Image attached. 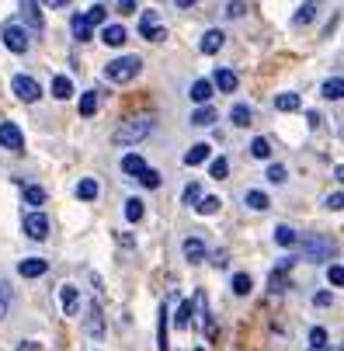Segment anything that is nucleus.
I'll list each match as a JSON object with an SVG mask.
<instances>
[{"label":"nucleus","instance_id":"obj_1","mask_svg":"<svg viewBox=\"0 0 344 351\" xmlns=\"http://www.w3.org/2000/svg\"><path fill=\"white\" fill-rule=\"evenodd\" d=\"M150 132H153V119H150V115H136V119H125V122L115 129L112 143H115V146H136L139 139H146Z\"/></svg>","mask_w":344,"mask_h":351},{"label":"nucleus","instance_id":"obj_2","mask_svg":"<svg viewBox=\"0 0 344 351\" xmlns=\"http://www.w3.org/2000/svg\"><path fill=\"white\" fill-rule=\"evenodd\" d=\"M139 70H143V60H139V56H119V60H112V63L105 66V77H108L112 84H129V80H136Z\"/></svg>","mask_w":344,"mask_h":351},{"label":"nucleus","instance_id":"obj_3","mask_svg":"<svg viewBox=\"0 0 344 351\" xmlns=\"http://www.w3.org/2000/svg\"><path fill=\"white\" fill-rule=\"evenodd\" d=\"M139 35L146 42H164L167 38V28H164V21H160L157 11H143L139 14Z\"/></svg>","mask_w":344,"mask_h":351},{"label":"nucleus","instance_id":"obj_4","mask_svg":"<svg viewBox=\"0 0 344 351\" xmlns=\"http://www.w3.org/2000/svg\"><path fill=\"white\" fill-rule=\"evenodd\" d=\"M334 254V243L327 237H303V258L306 261H327Z\"/></svg>","mask_w":344,"mask_h":351},{"label":"nucleus","instance_id":"obj_5","mask_svg":"<svg viewBox=\"0 0 344 351\" xmlns=\"http://www.w3.org/2000/svg\"><path fill=\"white\" fill-rule=\"evenodd\" d=\"M11 90L18 94V101H25V105H35L38 97H42V87H38L32 77H25V73H18V77L11 80Z\"/></svg>","mask_w":344,"mask_h":351},{"label":"nucleus","instance_id":"obj_6","mask_svg":"<svg viewBox=\"0 0 344 351\" xmlns=\"http://www.w3.org/2000/svg\"><path fill=\"white\" fill-rule=\"evenodd\" d=\"M0 38H4V45L11 49V53H25V49H28V35H25V28L14 25V21H8L4 28H0Z\"/></svg>","mask_w":344,"mask_h":351},{"label":"nucleus","instance_id":"obj_7","mask_svg":"<svg viewBox=\"0 0 344 351\" xmlns=\"http://www.w3.org/2000/svg\"><path fill=\"white\" fill-rule=\"evenodd\" d=\"M0 146L11 149V154H21L25 149V132L14 122H0Z\"/></svg>","mask_w":344,"mask_h":351},{"label":"nucleus","instance_id":"obj_8","mask_svg":"<svg viewBox=\"0 0 344 351\" xmlns=\"http://www.w3.org/2000/svg\"><path fill=\"white\" fill-rule=\"evenodd\" d=\"M288 268H292V258H282V261H278V268L271 271V278H268L271 295H275V292H285V285H288Z\"/></svg>","mask_w":344,"mask_h":351},{"label":"nucleus","instance_id":"obj_9","mask_svg":"<svg viewBox=\"0 0 344 351\" xmlns=\"http://www.w3.org/2000/svg\"><path fill=\"white\" fill-rule=\"evenodd\" d=\"M25 233H28L32 240H45V233H49V219H45L42 213L25 216Z\"/></svg>","mask_w":344,"mask_h":351},{"label":"nucleus","instance_id":"obj_10","mask_svg":"<svg viewBox=\"0 0 344 351\" xmlns=\"http://www.w3.org/2000/svg\"><path fill=\"white\" fill-rule=\"evenodd\" d=\"M21 14H25V21H28L32 32H42L45 28V18L38 11V0H21Z\"/></svg>","mask_w":344,"mask_h":351},{"label":"nucleus","instance_id":"obj_11","mask_svg":"<svg viewBox=\"0 0 344 351\" xmlns=\"http://www.w3.org/2000/svg\"><path fill=\"white\" fill-rule=\"evenodd\" d=\"M84 330H87L90 337H101V334H105V317H101V306H97V303L87 310V317H84Z\"/></svg>","mask_w":344,"mask_h":351},{"label":"nucleus","instance_id":"obj_12","mask_svg":"<svg viewBox=\"0 0 344 351\" xmlns=\"http://www.w3.org/2000/svg\"><path fill=\"white\" fill-rule=\"evenodd\" d=\"M60 299H63V313H66V317H77V313H80V292H77L73 285H63V289H60Z\"/></svg>","mask_w":344,"mask_h":351},{"label":"nucleus","instance_id":"obj_13","mask_svg":"<svg viewBox=\"0 0 344 351\" xmlns=\"http://www.w3.org/2000/svg\"><path fill=\"white\" fill-rule=\"evenodd\" d=\"M18 271H21V278H38V275L49 271V261H42V258H25V261L18 265Z\"/></svg>","mask_w":344,"mask_h":351},{"label":"nucleus","instance_id":"obj_14","mask_svg":"<svg viewBox=\"0 0 344 351\" xmlns=\"http://www.w3.org/2000/svg\"><path fill=\"white\" fill-rule=\"evenodd\" d=\"M223 42H226V35H223L219 28H212V32H206V35H202V53H206V56H212V53H219V49H223Z\"/></svg>","mask_w":344,"mask_h":351},{"label":"nucleus","instance_id":"obj_15","mask_svg":"<svg viewBox=\"0 0 344 351\" xmlns=\"http://www.w3.org/2000/svg\"><path fill=\"white\" fill-rule=\"evenodd\" d=\"M236 84H240V80H236V73H233V70H216V77H212V87H219L223 94H233V90H236Z\"/></svg>","mask_w":344,"mask_h":351},{"label":"nucleus","instance_id":"obj_16","mask_svg":"<svg viewBox=\"0 0 344 351\" xmlns=\"http://www.w3.org/2000/svg\"><path fill=\"white\" fill-rule=\"evenodd\" d=\"M184 258H188L191 265H199V261L206 258V243H202L199 237H188V240H184Z\"/></svg>","mask_w":344,"mask_h":351},{"label":"nucleus","instance_id":"obj_17","mask_svg":"<svg viewBox=\"0 0 344 351\" xmlns=\"http://www.w3.org/2000/svg\"><path fill=\"white\" fill-rule=\"evenodd\" d=\"M209 97H212V84L209 80H195L191 84V101L195 105H209Z\"/></svg>","mask_w":344,"mask_h":351},{"label":"nucleus","instance_id":"obj_18","mask_svg":"<svg viewBox=\"0 0 344 351\" xmlns=\"http://www.w3.org/2000/svg\"><path fill=\"white\" fill-rule=\"evenodd\" d=\"M101 42H105V45H112V49H119V45L125 42V28H122V25H105Z\"/></svg>","mask_w":344,"mask_h":351},{"label":"nucleus","instance_id":"obj_19","mask_svg":"<svg viewBox=\"0 0 344 351\" xmlns=\"http://www.w3.org/2000/svg\"><path fill=\"white\" fill-rule=\"evenodd\" d=\"M206 160H209V146H206V143H195V146L188 149V154H184V164H188V167L206 164Z\"/></svg>","mask_w":344,"mask_h":351},{"label":"nucleus","instance_id":"obj_20","mask_svg":"<svg viewBox=\"0 0 344 351\" xmlns=\"http://www.w3.org/2000/svg\"><path fill=\"white\" fill-rule=\"evenodd\" d=\"M275 243L278 247H296L299 243V233L292 226H275Z\"/></svg>","mask_w":344,"mask_h":351},{"label":"nucleus","instance_id":"obj_21","mask_svg":"<svg viewBox=\"0 0 344 351\" xmlns=\"http://www.w3.org/2000/svg\"><path fill=\"white\" fill-rule=\"evenodd\" d=\"M230 119H233V125H240V129H247V125L254 122V112H251L247 105H233V112H230Z\"/></svg>","mask_w":344,"mask_h":351},{"label":"nucleus","instance_id":"obj_22","mask_svg":"<svg viewBox=\"0 0 344 351\" xmlns=\"http://www.w3.org/2000/svg\"><path fill=\"white\" fill-rule=\"evenodd\" d=\"M122 171H125V174H136V178H139V174L146 171V160H143L139 154H125V157H122Z\"/></svg>","mask_w":344,"mask_h":351},{"label":"nucleus","instance_id":"obj_23","mask_svg":"<svg viewBox=\"0 0 344 351\" xmlns=\"http://www.w3.org/2000/svg\"><path fill=\"white\" fill-rule=\"evenodd\" d=\"M167 317H171L167 306H160V324H157V348H160V351L171 348V341H167V324H171V320H167Z\"/></svg>","mask_w":344,"mask_h":351},{"label":"nucleus","instance_id":"obj_24","mask_svg":"<svg viewBox=\"0 0 344 351\" xmlns=\"http://www.w3.org/2000/svg\"><path fill=\"white\" fill-rule=\"evenodd\" d=\"M216 122V108H209V105H202L199 112L191 115V125H199V129H206V125H212Z\"/></svg>","mask_w":344,"mask_h":351},{"label":"nucleus","instance_id":"obj_25","mask_svg":"<svg viewBox=\"0 0 344 351\" xmlns=\"http://www.w3.org/2000/svg\"><path fill=\"white\" fill-rule=\"evenodd\" d=\"M97 105H101V97H97V90L80 94V115H94V112H97Z\"/></svg>","mask_w":344,"mask_h":351},{"label":"nucleus","instance_id":"obj_26","mask_svg":"<svg viewBox=\"0 0 344 351\" xmlns=\"http://www.w3.org/2000/svg\"><path fill=\"white\" fill-rule=\"evenodd\" d=\"M77 198H84V202H94V198H97V181H94V178H84V181L77 184Z\"/></svg>","mask_w":344,"mask_h":351},{"label":"nucleus","instance_id":"obj_27","mask_svg":"<svg viewBox=\"0 0 344 351\" xmlns=\"http://www.w3.org/2000/svg\"><path fill=\"white\" fill-rule=\"evenodd\" d=\"M70 94H73V84H70V77H53V97L66 101Z\"/></svg>","mask_w":344,"mask_h":351},{"label":"nucleus","instance_id":"obj_28","mask_svg":"<svg viewBox=\"0 0 344 351\" xmlns=\"http://www.w3.org/2000/svg\"><path fill=\"white\" fill-rule=\"evenodd\" d=\"M275 108L278 112H296L299 108V94H278L275 97Z\"/></svg>","mask_w":344,"mask_h":351},{"label":"nucleus","instance_id":"obj_29","mask_svg":"<svg viewBox=\"0 0 344 351\" xmlns=\"http://www.w3.org/2000/svg\"><path fill=\"white\" fill-rule=\"evenodd\" d=\"M251 157H258V160H268V157H271V143H268L265 136H258V139L251 143Z\"/></svg>","mask_w":344,"mask_h":351},{"label":"nucleus","instance_id":"obj_30","mask_svg":"<svg viewBox=\"0 0 344 351\" xmlns=\"http://www.w3.org/2000/svg\"><path fill=\"white\" fill-rule=\"evenodd\" d=\"M70 28H73V35H77L80 42H87V38H90V25H87V18H84V14H73Z\"/></svg>","mask_w":344,"mask_h":351},{"label":"nucleus","instance_id":"obj_31","mask_svg":"<svg viewBox=\"0 0 344 351\" xmlns=\"http://www.w3.org/2000/svg\"><path fill=\"white\" fill-rule=\"evenodd\" d=\"M191 320H195V310H191V303H181V306H177V317H174V324H177L181 330H188V327H191Z\"/></svg>","mask_w":344,"mask_h":351},{"label":"nucleus","instance_id":"obj_32","mask_svg":"<svg viewBox=\"0 0 344 351\" xmlns=\"http://www.w3.org/2000/svg\"><path fill=\"white\" fill-rule=\"evenodd\" d=\"M219 206H223V202H219L216 195H209V198H199V202H195V209H199L202 216H212V213H219Z\"/></svg>","mask_w":344,"mask_h":351},{"label":"nucleus","instance_id":"obj_33","mask_svg":"<svg viewBox=\"0 0 344 351\" xmlns=\"http://www.w3.org/2000/svg\"><path fill=\"white\" fill-rule=\"evenodd\" d=\"M341 90H344V80L341 77H330L323 84V97H330V101H341Z\"/></svg>","mask_w":344,"mask_h":351},{"label":"nucleus","instance_id":"obj_34","mask_svg":"<svg viewBox=\"0 0 344 351\" xmlns=\"http://www.w3.org/2000/svg\"><path fill=\"white\" fill-rule=\"evenodd\" d=\"M247 206H251L254 213H265L271 202H268V195H265V191H247Z\"/></svg>","mask_w":344,"mask_h":351},{"label":"nucleus","instance_id":"obj_35","mask_svg":"<svg viewBox=\"0 0 344 351\" xmlns=\"http://www.w3.org/2000/svg\"><path fill=\"white\" fill-rule=\"evenodd\" d=\"M8 310H11V285L8 278H0V320L8 317Z\"/></svg>","mask_w":344,"mask_h":351},{"label":"nucleus","instance_id":"obj_36","mask_svg":"<svg viewBox=\"0 0 344 351\" xmlns=\"http://www.w3.org/2000/svg\"><path fill=\"white\" fill-rule=\"evenodd\" d=\"M143 213H146V209H143L139 198H129V202H125V219H129V223H139Z\"/></svg>","mask_w":344,"mask_h":351},{"label":"nucleus","instance_id":"obj_37","mask_svg":"<svg viewBox=\"0 0 344 351\" xmlns=\"http://www.w3.org/2000/svg\"><path fill=\"white\" fill-rule=\"evenodd\" d=\"M251 289H254L251 275H243V271H240V275H233V292H236V295H247Z\"/></svg>","mask_w":344,"mask_h":351},{"label":"nucleus","instance_id":"obj_38","mask_svg":"<svg viewBox=\"0 0 344 351\" xmlns=\"http://www.w3.org/2000/svg\"><path fill=\"white\" fill-rule=\"evenodd\" d=\"M84 18H87V25L94 28V25H105V18H108V11H105L101 4H94V8H90V11H87Z\"/></svg>","mask_w":344,"mask_h":351},{"label":"nucleus","instance_id":"obj_39","mask_svg":"<svg viewBox=\"0 0 344 351\" xmlns=\"http://www.w3.org/2000/svg\"><path fill=\"white\" fill-rule=\"evenodd\" d=\"M25 202H28V206H45V191L35 188V184H28V188H25Z\"/></svg>","mask_w":344,"mask_h":351},{"label":"nucleus","instance_id":"obj_40","mask_svg":"<svg viewBox=\"0 0 344 351\" xmlns=\"http://www.w3.org/2000/svg\"><path fill=\"white\" fill-rule=\"evenodd\" d=\"M202 198V184L199 181H191V184H184V206H195Z\"/></svg>","mask_w":344,"mask_h":351},{"label":"nucleus","instance_id":"obj_41","mask_svg":"<svg viewBox=\"0 0 344 351\" xmlns=\"http://www.w3.org/2000/svg\"><path fill=\"white\" fill-rule=\"evenodd\" d=\"M271 184H285V178H288V171L282 167V164H268V174H265Z\"/></svg>","mask_w":344,"mask_h":351},{"label":"nucleus","instance_id":"obj_42","mask_svg":"<svg viewBox=\"0 0 344 351\" xmlns=\"http://www.w3.org/2000/svg\"><path fill=\"white\" fill-rule=\"evenodd\" d=\"M209 174H212L216 181H223V178L230 174V164H226V157H219V160H212V164H209Z\"/></svg>","mask_w":344,"mask_h":351},{"label":"nucleus","instance_id":"obj_43","mask_svg":"<svg viewBox=\"0 0 344 351\" xmlns=\"http://www.w3.org/2000/svg\"><path fill=\"white\" fill-rule=\"evenodd\" d=\"M139 181H143V188H157V184H160V174H157V171H150V167H146V171L139 174Z\"/></svg>","mask_w":344,"mask_h":351},{"label":"nucleus","instance_id":"obj_44","mask_svg":"<svg viewBox=\"0 0 344 351\" xmlns=\"http://www.w3.org/2000/svg\"><path fill=\"white\" fill-rule=\"evenodd\" d=\"M313 14H317V8H313V4H303V8H299V14H296V25H310V21H313Z\"/></svg>","mask_w":344,"mask_h":351},{"label":"nucleus","instance_id":"obj_45","mask_svg":"<svg viewBox=\"0 0 344 351\" xmlns=\"http://www.w3.org/2000/svg\"><path fill=\"white\" fill-rule=\"evenodd\" d=\"M310 344H313V348H327V330H323V327H313V330H310Z\"/></svg>","mask_w":344,"mask_h":351},{"label":"nucleus","instance_id":"obj_46","mask_svg":"<svg viewBox=\"0 0 344 351\" xmlns=\"http://www.w3.org/2000/svg\"><path fill=\"white\" fill-rule=\"evenodd\" d=\"M327 278H330V285H341V282H344V268H341V265H330V268H327Z\"/></svg>","mask_w":344,"mask_h":351},{"label":"nucleus","instance_id":"obj_47","mask_svg":"<svg viewBox=\"0 0 344 351\" xmlns=\"http://www.w3.org/2000/svg\"><path fill=\"white\" fill-rule=\"evenodd\" d=\"M341 202H344V195H341V191H334V195H327V202H323V206L337 213V209H341Z\"/></svg>","mask_w":344,"mask_h":351},{"label":"nucleus","instance_id":"obj_48","mask_svg":"<svg viewBox=\"0 0 344 351\" xmlns=\"http://www.w3.org/2000/svg\"><path fill=\"white\" fill-rule=\"evenodd\" d=\"M243 11H247V8H243V0H230V11H226L230 18H240Z\"/></svg>","mask_w":344,"mask_h":351},{"label":"nucleus","instance_id":"obj_49","mask_svg":"<svg viewBox=\"0 0 344 351\" xmlns=\"http://www.w3.org/2000/svg\"><path fill=\"white\" fill-rule=\"evenodd\" d=\"M313 303H317V306H330V303H334V295H330V292H317V295H313Z\"/></svg>","mask_w":344,"mask_h":351},{"label":"nucleus","instance_id":"obj_50","mask_svg":"<svg viewBox=\"0 0 344 351\" xmlns=\"http://www.w3.org/2000/svg\"><path fill=\"white\" fill-rule=\"evenodd\" d=\"M119 14H136V0H119Z\"/></svg>","mask_w":344,"mask_h":351},{"label":"nucleus","instance_id":"obj_51","mask_svg":"<svg viewBox=\"0 0 344 351\" xmlns=\"http://www.w3.org/2000/svg\"><path fill=\"white\" fill-rule=\"evenodd\" d=\"M42 4H45V8H66L70 0H42Z\"/></svg>","mask_w":344,"mask_h":351},{"label":"nucleus","instance_id":"obj_52","mask_svg":"<svg viewBox=\"0 0 344 351\" xmlns=\"http://www.w3.org/2000/svg\"><path fill=\"white\" fill-rule=\"evenodd\" d=\"M119 243H122V247H132L136 240H132V233H119Z\"/></svg>","mask_w":344,"mask_h":351},{"label":"nucleus","instance_id":"obj_53","mask_svg":"<svg viewBox=\"0 0 344 351\" xmlns=\"http://www.w3.org/2000/svg\"><path fill=\"white\" fill-rule=\"evenodd\" d=\"M306 122H310V129H317V125H320V115H317V112H310V115H306Z\"/></svg>","mask_w":344,"mask_h":351},{"label":"nucleus","instance_id":"obj_54","mask_svg":"<svg viewBox=\"0 0 344 351\" xmlns=\"http://www.w3.org/2000/svg\"><path fill=\"white\" fill-rule=\"evenodd\" d=\"M18 351H38V344H35V341H25V344H21Z\"/></svg>","mask_w":344,"mask_h":351},{"label":"nucleus","instance_id":"obj_55","mask_svg":"<svg viewBox=\"0 0 344 351\" xmlns=\"http://www.w3.org/2000/svg\"><path fill=\"white\" fill-rule=\"evenodd\" d=\"M177 8H191V4H199V0H174Z\"/></svg>","mask_w":344,"mask_h":351},{"label":"nucleus","instance_id":"obj_56","mask_svg":"<svg viewBox=\"0 0 344 351\" xmlns=\"http://www.w3.org/2000/svg\"><path fill=\"white\" fill-rule=\"evenodd\" d=\"M310 351H330V344H327V348H310Z\"/></svg>","mask_w":344,"mask_h":351}]
</instances>
